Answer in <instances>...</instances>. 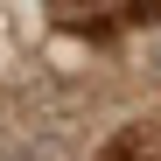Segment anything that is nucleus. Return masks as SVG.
I'll return each instance as SVG.
<instances>
[{"instance_id":"1","label":"nucleus","mask_w":161,"mask_h":161,"mask_svg":"<svg viewBox=\"0 0 161 161\" xmlns=\"http://www.w3.org/2000/svg\"><path fill=\"white\" fill-rule=\"evenodd\" d=\"M56 14L70 28H91V35H112L126 21H161V0H56Z\"/></svg>"},{"instance_id":"2","label":"nucleus","mask_w":161,"mask_h":161,"mask_svg":"<svg viewBox=\"0 0 161 161\" xmlns=\"http://www.w3.org/2000/svg\"><path fill=\"white\" fill-rule=\"evenodd\" d=\"M98 161H161V119H140V126L112 133Z\"/></svg>"}]
</instances>
